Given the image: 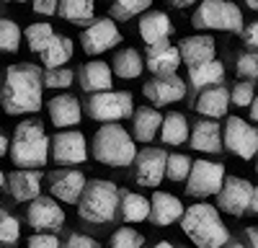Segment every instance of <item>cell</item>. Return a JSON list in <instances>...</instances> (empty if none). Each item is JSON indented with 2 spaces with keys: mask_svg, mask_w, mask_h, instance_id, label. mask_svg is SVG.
Here are the masks:
<instances>
[{
  "mask_svg": "<svg viewBox=\"0 0 258 248\" xmlns=\"http://www.w3.org/2000/svg\"><path fill=\"white\" fill-rule=\"evenodd\" d=\"M41 70L31 62H21V65H11L6 70V80L0 88V103L3 111L11 116L21 114H34L41 109Z\"/></svg>",
  "mask_w": 258,
  "mask_h": 248,
  "instance_id": "1",
  "label": "cell"
},
{
  "mask_svg": "<svg viewBox=\"0 0 258 248\" xmlns=\"http://www.w3.org/2000/svg\"><path fill=\"white\" fill-rule=\"evenodd\" d=\"M181 230L194 240L197 248H222L230 243V230L220 217V210L214 204H191L183 210Z\"/></svg>",
  "mask_w": 258,
  "mask_h": 248,
  "instance_id": "2",
  "label": "cell"
},
{
  "mask_svg": "<svg viewBox=\"0 0 258 248\" xmlns=\"http://www.w3.org/2000/svg\"><path fill=\"white\" fill-rule=\"evenodd\" d=\"M11 160L21 171H39L49 160V137L36 119H24L16 124L11 140Z\"/></svg>",
  "mask_w": 258,
  "mask_h": 248,
  "instance_id": "3",
  "label": "cell"
},
{
  "mask_svg": "<svg viewBox=\"0 0 258 248\" xmlns=\"http://www.w3.org/2000/svg\"><path fill=\"white\" fill-rule=\"evenodd\" d=\"M119 186L109 178L85 181V189L78 199V217L91 225H109L119 212Z\"/></svg>",
  "mask_w": 258,
  "mask_h": 248,
  "instance_id": "4",
  "label": "cell"
},
{
  "mask_svg": "<svg viewBox=\"0 0 258 248\" xmlns=\"http://www.w3.org/2000/svg\"><path fill=\"white\" fill-rule=\"evenodd\" d=\"M91 153L96 163L111 165V168H126L137 158V145L121 124H103L93 135Z\"/></svg>",
  "mask_w": 258,
  "mask_h": 248,
  "instance_id": "5",
  "label": "cell"
},
{
  "mask_svg": "<svg viewBox=\"0 0 258 248\" xmlns=\"http://www.w3.org/2000/svg\"><path fill=\"white\" fill-rule=\"evenodd\" d=\"M191 26L199 31L217 29V31H232V34H240L245 29L243 11L235 3H230V0H202L199 8L191 16Z\"/></svg>",
  "mask_w": 258,
  "mask_h": 248,
  "instance_id": "6",
  "label": "cell"
},
{
  "mask_svg": "<svg viewBox=\"0 0 258 248\" xmlns=\"http://www.w3.org/2000/svg\"><path fill=\"white\" fill-rule=\"evenodd\" d=\"M85 114L93 121L119 124L135 114V96L129 91H103L93 93L85 101Z\"/></svg>",
  "mask_w": 258,
  "mask_h": 248,
  "instance_id": "7",
  "label": "cell"
},
{
  "mask_svg": "<svg viewBox=\"0 0 258 248\" xmlns=\"http://www.w3.org/2000/svg\"><path fill=\"white\" fill-rule=\"evenodd\" d=\"M227 171L222 163H209V160H194L191 171L186 178V194L197 197V199H207V197H217V192L222 189Z\"/></svg>",
  "mask_w": 258,
  "mask_h": 248,
  "instance_id": "8",
  "label": "cell"
},
{
  "mask_svg": "<svg viewBox=\"0 0 258 248\" xmlns=\"http://www.w3.org/2000/svg\"><path fill=\"white\" fill-rule=\"evenodd\" d=\"M222 148H227L240 160H250L258 153V127L240 116H227L222 130Z\"/></svg>",
  "mask_w": 258,
  "mask_h": 248,
  "instance_id": "9",
  "label": "cell"
},
{
  "mask_svg": "<svg viewBox=\"0 0 258 248\" xmlns=\"http://www.w3.org/2000/svg\"><path fill=\"white\" fill-rule=\"evenodd\" d=\"M49 158L59 165L85 163V158H88V140L78 130H59L54 137H49Z\"/></svg>",
  "mask_w": 258,
  "mask_h": 248,
  "instance_id": "10",
  "label": "cell"
},
{
  "mask_svg": "<svg viewBox=\"0 0 258 248\" xmlns=\"http://www.w3.org/2000/svg\"><path fill=\"white\" fill-rule=\"evenodd\" d=\"M119 41H121V31L116 29L111 18H96L93 24H88L80 31V47L91 57H98L103 52L114 49Z\"/></svg>",
  "mask_w": 258,
  "mask_h": 248,
  "instance_id": "11",
  "label": "cell"
},
{
  "mask_svg": "<svg viewBox=\"0 0 258 248\" xmlns=\"http://www.w3.org/2000/svg\"><path fill=\"white\" fill-rule=\"evenodd\" d=\"M250 194H253V183L248 178L225 176L222 189L217 192V204H214V207H217L220 212H227L232 217H240V215L248 212Z\"/></svg>",
  "mask_w": 258,
  "mask_h": 248,
  "instance_id": "12",
  "label": "cell"
},
{
  "mask_svg": "<svg viewBox=\"0 0 258 248\" xmlns=\"http://www.w3.org/2000/svg\"><path fill=\"white\" fill-rule=\"evenodd\" d=\"M26 220L36 233H57L64 225V210L52 197H36L26 210Z\"/></svg>",
  "mask_w": 258,
  "mask_h": 248,
  "instance_id": "13",
  "label": "cell"
},
{
  "mask_svg": "<svg viewBox=\"0 0 258 248\" xmlns=\"http://www.w3.org/2000/svg\"><path fill=\"white\" fill-rule=\"evenodd\" d=\"M165 158L168 153L163 148H145V150H137V158H135V181L140 186H155L163 181L165 176Z\"/></svg>",
  "mask_w": 258,
  "mask_h": 248,
  "instance_id": "14",
  "label": "cell"
},
{
  "mask_svg": "<svg viewBox=\"0 0 258 248\" xmlns=\"http://www.w3.org/2000/svg\"><path fill=\"white\" fill-rule=\"evenodd\" d=\"M142 93L147 101H153V109L155 106H165V103H176L186 96V80L178 75H168V78H150Z\"/></svg>",
  "mask_w": 258,
  "mask_h": 248,
  "instance_id": "15",
  "label": "cell"
},
{
  "mask_svg": "<svg viewBox=\"0 0 258 248\" xmlns=\"http://www.w3.org/2000/svg\"><path fill=\"white\" fill-rule=\"evenodd\" d=\"M49 189L52 199L64 202V204H78L83 189H85V176L75 168H62L49 176Z\"/></svg>",
  "mask_w": 258,
  "mask_h": 248,
  "instance_id": "16",
  "label": "cell"
},
{
  "mask_svg": "<svg viewBox=\"0 0 258 248\" xmlns=\"http://www.w3.org/2000/svg\"><path fill=\"white\" fill-rule=\"evenodd\" d=\"M47 111H49V121L59 130H70L83 119V106L73 93H57L54 98H49Z\"/></svg>",
  "mask_w": 258,
  "mask_h": 248,
  "instance_id": "17",
  "label": "cell"
},
{
  "mask_svg": "<svg viewBox=\"0 0 258 248\" xmlns=\"http://www.w3.org/2000/svg\"><path fill=\"white\" fill-rule=\"evenodd\" d=\"M145 65H147V70L153 73L155 78L176 75V70L181 68V54H178V47H173L170 41H163V44H155V47H147Z\"/></svg>",
  "mask_w": 258,
  "mask_h": 248,
  "instance_id": "18",
  "label": "cell"
},
{
  "mask_svg": "<svg viewBox=\"0 0 258 248\" xmlns=\"http://www.w3.org/2000/svg\"><path fill=\"white\" fill-rule=\"evenodd\" d=\"M183 217V204L176 194L168 192H155L153 199H150V222L155 227H168Z\"/></svg>",
  "mask_w": 258,
  "mask_h": 248,
  "instance_id": "19",
  "label": "cell"
},
{
  "mask_svg": "<svg viewBox=\"0 0 258 248\" xmlns=\"http://www.w3.org/2000/svg\"><path fill=\"white\" fill-rule=\"evenodd\" d=\"M80 88L85 93H103V91H111L114 86V73H111V65L103 59H91L80 68Z\"/></svg>",
  "mask_w": 258,
  "mask_h": 248,
  "instance_id": "20",
  "label": "cell"
},
{
  "mask_svg": "<svg viewBox=\"0 0 258 248\" xmlns=\"http://www.w3.org/2000/svg\"><path fill=\"white\" fill-rule=\"evenodd\" d=\"M178 54H181V62H186L188 68H194V65H202V62L214 59L217 44H214V39L209 34H194V36L181 39Z\"/></svg>",
  "mask_w": 258,
  "mask_h": 248,
  "instance_id": "21",
  "label": "cell"
},
{
  "mask_svg": "<svg viewBox=\"0 0 258 248\" xmlns=\"http://www.w3.org/2000/svg\"><path fill=\"white\" fill-rule=\"evenodd\" d=\"M173 34V24L165 11H147L140 18V36L147 47H155L168 41V36Z\"/></svg>",
  "mask_w": 258,
  "mask_h": 248,
  "instance_id": "22",
  "label": "cell"
},
{
  "mask_svg": "<svg viewBox=\"0 0 258 248\" xmlns=\"http://www.w3.org/2000/svg\"><path fill=\"white\" fill-rule=\"evenodd\" d=\"M227 106H230V91L222 86H212V88H204L199 91L197 101H194V109H197L204 119H220L227 114Z\"/></svg>",
  "mask_w": 258,
  "mask_h": 248,
  "instance_id": "23",
  "label": "cell"
},
{
  "mask_svg": "<svg viewBox=\"0 0 258 248\" xmlns=\"http://www.w3.org/2000/svg\"><path fill=\"white\" fill-rule=\"evenodd\" d=\"M188 145L199 153H220L222 150V130L217 121H209V119H202L194 124V130L188 132Z\"/></svg>",
  "mask_w": 258,
  "mask_h": 248,
  "instance_id": "24",
  "label": "cell"
},
{
  "mask_svg": "<svg viewBox=\"0 0 258 248\" xmlns=\"http://www.w3.org/2000/svg\"><path fill=\"white\" fill-rule=\"evenodd\" d=\"M6 186L16 202H34L41 192V173L16 168L11 176H6Z\"/></svg>",
  "mask_w": 258,
  "mask_h": 248,
  "instance_id": "25",
  "label": "cell"
},
{
  "mask_svg": "<svg viewBox=\"0 0 258 248\" xmlns=\"http://www.w3.org/2000/svg\"><path fill=\"white\" fill-rule=\"evenodd\" d=\"M160 124H163V116L158 109L153 106H142V109H135L132 114V140L137 142H153L160 132Z\"/></svg>",
  "mask_w": 258,
  "mask_h": 248,
  "instance_id": "26",
  "label": "cell"
},
{
  "mask_svg": "<svg viewBox=\"0 0 258 248\" xmlns=\"http://www.w3.org/2000/svg\"><path fill=\"white\" fill-rule=\"evenodd\" d=\"M73 52H75L73 39L64 36V34H54L52 41L47 44V49L39 57H41V65H44L47 70H57V68H64L73 59Z\"/></svg>",
  "mask_w": 258,
  "mask_h": 248,
  "instance_id": "27",
  "label": "cell"
},
{
  "mask_svg": "<svg viewBox=\"0 0 258 248\" xmlns=\"http://www.w3.org/2000/svg\"><path fill=\"white\" fill-rule=\"evenodd\" d=\"M57 16L64 18L68 24L88 26L96 21V0H59Z\"/></svg>",
  "mask_w": 258,
  "mask_h": 248,
  "instance_id": "28",
  "label": "cell"
},
{
  "mask_svg": "<svg viewBox=\"0 0 258 248\" xmlns=\"http://www.w3.org/2000/svg\"><path fill=\"white\" fill-rule=\"evenodd\" d=\"M222 78H225V65L217 59H209V62H202V65L188 68V83H191V88H197V91L220 86Z\"/></svg>",
  "mask_w": 258,
  "mask_h": 248,
  "instance_id": "29",
  "label": "cell"
},
{
  "mask_svg": "<svg viewBox=\"0 0 258 248\" xmlns=\"http://www.w3.org/2000/svg\"><path fill=\"white\" fill-rule=\"evenodd\" d=\"M142 68H145V62H142V54L135 49V47H124L114 54V62H111V73L121 80H135L142 75Z\"/></svg>",
  "mask_w": 258,
  "mask_h": 248,
  "instance_id": "30",
  "label": "cell"
},
{
  "mask_svg": "<svg viewBox=\"0 0 258 248\" xmlns=\"http://www.w3.org/2000/svg\"><path fill=\"white\" fill-rule=\"evenodd\" d=\"M188 121L181 111H170L163 116V124H160V140L165 145H170V148H176V145H183L188 140Z\"/></svg>",
  "mask_w": 258,
  "mask_h": 248,
  "instance_id": "31",
  "label": "cell"
},
{
  "mask_svg": "<svg viewBox=\"0 0 258 248\" xmlns=\"http://www.w3.org/2000/svg\"><path fill=\"white\" fill-rule=\"evenodd\" d=\"M119 212L126 222H142L150 217V199L135 192H121L119 194Z\"/></svg>",
  "mask_w": 258,
  "mask_h": 248,
  "instance_id": "32",
  "label": "cell"
},
{
  "mask_svg": "<svg viewBox=\"0 0 258 248\" xmlns=\"http://www.w3.org/2000/svg\"><path fill=\"white\" fill-rule=\"evenodd\" d=\"M52 36H54V29H52V24H44V21L26 26V31H24V39H26V44H29V49H31L34 54L44 52L47 44L52 41Z\"/></svg>",
  "mask_w": 258,
  "mask_h": 248,
  "instance_id": "33",
  "label": "cell"
},
{
  "mask_svg": "<svg viewBox=\"0 0 258 248\" xmlns=\"http://www.w3.org/2000/svg\"><path fill=\"white\" fill-rule=\"evenodd\" d=\"M153 0H114L111 3V21H129L150 11Z\"/></svg>",
  "mask_w": 258,
  "mask_h": 248,
  "instance_id": "34",
  "label": "cell"
},
{
  "mask_svg": "<svg viewBox=\"0 0 258 248\" xmlns=\"http://www.w3.org/2000/svg\"><path fill=\"white\" fill-rule=\"evenodd\" d=\"M191 163L194 160L183 153H168V158H165V178L176 181V183L186 181L188 171H191Z\"/></svg>",
  "mask_w": 258,
  "mask_h": 248,
  "instance_id": "35",
  "label": "cell"
},
{
  "mask_svg": "<svg viewBox=\"0 0 258 248\" xmlns=\"http://www.w3.org/2000/svg\"><path fill=\"white\" fill-rule=\"evenodd\" d=\"M21 47V29L16 21L11 18H0V52L16 54Z\"/></svg>",
  "mask_w": 258,
  "mask_h": 248,
  "instance_id": "36",
  "label": "cell"
},
{
  "mask_svg": "<svg viewBox=\"0 0 258 248\" xmlns=\"http://www.w3.org/2000/svg\"><path fill=\"white\" fill-rule=\"evenodd\" d=\"M21 238V225L13 215L0 212V248H13Z\"/></svg>",
  "mask_w": 258,
  "mask_h": 248,
  "instance_id": "37",
  "label": "cell"
},
{
  "mask_svg": "<svg viewBox=\"0 0 258 248\" xmlns=\"http://www.w3.org/2000/svg\"><path fill=\"white\" fill-rule=\"evenodd\" d=\"M235 73L248 83H258V52H243L235 62Z\"/></svg>",
  "mask_w": 258,
  "mask_h": 248,
  "instance_id": "38",
  "label": "cell"
},
{
  "mask_svg": "<svg viewBox=\"0 0 258 248\" xmlns=\"http://www.w3.org/2000/svg\"><path fill=\"white\" fill-rule=\"evenodd\" d=\"M145 245V235L137 233L135 227H119L111 235V248H142Z\"/></svg>",
  "mask_w": 258,
  "mask_h": 248,
  "instance_id": "39",
  "label": "cell"
},
{
  "mask_svg": "<svg viewBox=\"0 0 258 248\" xmlns=\"http://www.w3.org/2000/svg\"><path fill=\"white\" fill-rule=\"evenodd\" d=\"M73 70L68 68H57V70H44L41 75V83H44V88H54V91H62V88H70L73 86Z\"/></svg>",
  "mask_w": 258,
  "mask_h": 248,
  "instance_id": "40",
  "label": "cell"
},
{
  "mask_svg": "<svg viewBox=\"0 0 258 248\" xmlns=\"http://www.w3.org/2000/svg\"><path fill=\"white\" fill-rule=\"evenodd\" d=\"M255 98V91H253V83L248 80H240V83H235L232 91H230V103H235V106H250V101Z\"/></svg>",
  "mask_w": 258,
  "mask_h": 248,
  "instance_id": "41",
  "label": "cell"
},
{
  "mask_svg": "<svg viewBox=\"0 0 258 248\" xmlns=\"http://www.w3.org/2000/svg\"><path fill=\"white\" fill-rule=\"evenodd\" d=\"M26 248H59V240L54 233H36L29 238Z\"/></svg>",
  "mask_w": 258,
  "mask_h": 248,
  "instance_id": "42",
  "label": "cell"
},
{
  "mask_svg": "<svg viewBox=\"0 0 258 248\" xmlns=\"http://www.w3.org/2000/svg\"><path fill=\"white\" fill-rule=\"evenodd\" d=\"M62 248H98V243L91 235H83V233H73L68 240H64Z\"/></svg>",
  "mask_w": 258,
  "mask_h": 248,
  "instance_id": "43",
  "label": "cell"
},
{
  "mask_svg": "<svg viewBox=\"0 0 258 248\" xmlns=\"http://www.w3.org/2000/svg\"><path fill=\"white\" fill-rule=\"evenodd\" d=\"M243 34V41H245V47L250 52H258V21H253V24H248V29L240 31Z\"/></svg>",
  "mask_w": 258,
  "mask_h": 248,
  "instance_id": "44",
  "label": "cell"
},
{
  "mask_svg": "<svg viewBox=\"0 0 258 248\" xmlns=\"http://www.w3.org/2000/svg\"><path fill=\"white\" fill-rule=\"evenodd\" d=\"M57 3L59 0H31L34 13H41V16H54L57 13Z\"/></svg>",
  "mask_w": 258,
  "mask_h": 248,
  "instance_id": "45",
  "label": "cell"
},
{
  "mask_svg": "<svg viewBox=\"0 0 258 248\" xmlns=\"http://www.w3.org/2000/svg\"><path fill=\"white\" fill-rule=\"evenodd\" d=\"M245 238H248L245 248H258V227H245Z\"/></svg>",
  "mask_w": 258,
  "mask_h": 248,
  "instance_id": "46",
  "label": "cell"
},
{
  "mask_svg": "<svg viewBox=\"0 0 258 248\" xmlns=\"http://www.w3.org/2000/svg\"><path fill=\"white\" fill-rule=\"evenodd\" d=\"M248 212L258 215V186H253V194H250V202H248Z\"/></svg>",
  "mask_w": 258,
  "mask_h": 248,
  "instance_id": "47",
  "label": "cell"
},
{
  "mask_svg": "<svg viewBox=\"0 0 258 248\" xmlns=\"http://www.w3.org/2000/svg\"><path fill=\"white\" fill-rule=\"evenodd\" d=\"M8 148H11V140H8L6 135H0V158L8 153Z\"/></svg>",
  "mask_w": 258,
  "mask_h": 248,
  "instance_id": "48",
  "label": "cell"
},
{
  "mask_svg": "<svg viewBox=\"0 0 258 248\" xmlns=\"http://www.w3.org/2000/svg\"><path fill=\"white\" fill-rule=\"evenodd\" d=\"M250 121H255V124H258V96L250 101Z\"/></svg>",
  "mask_w": 258,
  "mask_h": 248,
  "instance_id": "49",
  "label": "cell"
},
{
  "mask_svg": "<svg viewBox=\"0 0 258 248\" xmlns=\"http://www.w3.org/2000/svg\"><path fill=\"white\" fill-rule=\"evenodd\" d=\"M170 6H176V8H188V6H194L197 0H168Z\"/></svg>",
  "mask_w": 258,
  "mask_h": 248,
  "instance_id": "50",
  "label": "cell"
},
{
  "mask_svg": "<svg viewBox=\"0 0 258 248\" xmlns=\"http://www.w3.org/2000/svg\"><path fill=\"white\" fill-rule=\"evenodd\" d=\"M153 248H176V243H170V240H160V243H155Z\"/></svg>",
  "mask_w": 258,
  "mask_h": 248,
  "instance_id": "51",
  "label": "cell"
},
{
  "mask_svg": "<svg viewBox=\"0 0 258 248\" xmlns=\"http://www.w3.org/2000/svg\"><path fill=\"white\" fill-rule=\"evenodd\" d=\"M243 3H245L250 11H258V0H243Z\"/></svg>",
  "mask_w": 258,
  "mask_h": 248,
  "instance_id": "52",
  "label": "cell"
},
{
  "mask_svg": "<svg viewBox=\"0 0 258 248\" xmlns=\"http://www.w3.org/2000/svg\"><path fill=\"white\" fill-rule=\"evenodd\" d=\"M225 248H245V245H243V243H238V240H230Z\"/></svg>",
  "mask_w": 258,
  "mask_h": 248,
  "instance_id": "53",
  "label": "cell"
},
{
  "mask_svg": "<svg viewBox=\"0 0 258 248\" xmlns=\"http://www.w3.org/2000/svg\"><path fill=\"white\" fill-rule=\"evenodd\" d=\"M3 186H6V173L0 171V189H3Z\"/></svg>",
  "mask_w": 258,
  "mask_h": 248,
  "instance_id": "54",
  "label": "cell"
},
{
  "mask_svg": "<svg viewBox=\"0 0 258 248\" xmlns=\"http://www.w3.org/2000/svg\"><path fill=\"white\" fill-rule=\"evenodd\" d=\"M3 3H26V0H3Z\"/></svg>",
  "mask_w": 258,
  "mask_h": 248,
  "instance_id": "55",
  "label": "cell"
},
{
  "mask_svg": "<svg viewBox=\"0 0 258 248\" xmlns=\"http://www.w3.org/2000/svg\"><path fill=\"white\" fill-rule=\"evenodd\" d=\"M255 173H258V163H255Z\"/></svg>",
  "mask_w": 258,
  "mask_h": 248,
  "instance_id": "56",
  "label": "cell"
},
{
  "mask_svg": "<svg viewBox=\"0 0 258 248\" xmlns=\"http://www.w3.org/2000/svg\"><path fill=\"white\" fill-rule=\"evenodd\" d=\"M0 204H3V202H0ZM0 212H3V210H0Z\"/></svg>",
  "mask_w": 258,
  "mask_h": 248,
  "instance_id": "57",
  "label": "cell"
}]
</instances>
